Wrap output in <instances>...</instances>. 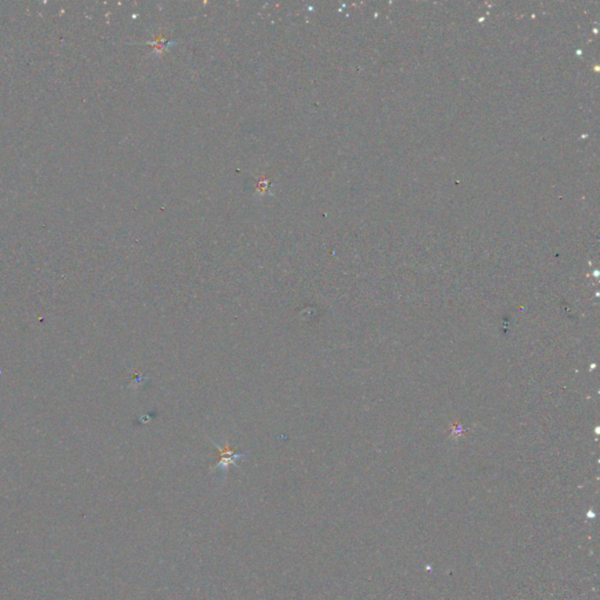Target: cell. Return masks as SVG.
I'll return each mask as SVG.
<instances>
[{
  "mask_svg": "<svg viewBox=\"0 0 600 600\" xmlns=\"http://www.w3.org/2000/svg\"><path fill=\"white\" fill-rule=\"evenodd\" d=\"M216 447L220 449L221 451V456H222V461L220 463V465H229V463H235V461L237 459H241V457L244 456V455L241 454H235L234 451H232V449L230 448V446H225V447H221V446L216 445Z\"/></svg>",
  "mask_w": 600,
  "mask_h": 600,
  "instance_id": "cell-1",
  "label": "cell"
}]
</instances>
